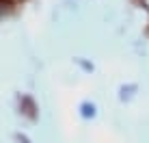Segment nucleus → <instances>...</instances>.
Instances as JSON below:
<instances>
[{
    "label": "nucleus",
    "instance_id": "1",
    "mask_svg": "<svg viewBox=\"0 0 149 143\" xmlns=\"http://www.w3.org/2000/svg\"><path fill=\"white\" fill-rule=\"evenodd\" d=\"M0 2H4V0H0Z\"/></svg>",
    "mask_w": 149,
    "mask_h": 143
}]
</instances>
